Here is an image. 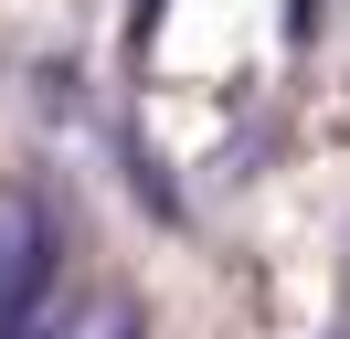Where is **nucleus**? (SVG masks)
Here are the masks:
<instances>
[{
    "label": "nucleus",
    "mask_w": 350,
    "mask_h": 339,
    "mask_svg": "<svg viewBox=\"0 0 350 339\" xmlns=\"http://www.w3.org/2000/svg\"><path fill=\"white\" fill-rule=\"evenodd\" d=\"M43 275H53V223H43L32 191L0 180V329H22L43 308Z\"/></svg>",
    "instance_id": "f257e3e1"
},
{
    "label": "nucleus",
    "mask_w": 350,
    "mask_h": 339,
    "mask_svg": "<svg viewBox=\"0 0 350 339\" xmlns=\"http://www.w3.org/2000/svg\"><path fill=\"white\" fill-rule=\"evenodd\" d=\"M11 339H138V308H128V297H107V286H96V297H64V308L22 318Z\"/></svg>",
    "instance_id": "f03ea898"
},
{
    "label": "nucleus",
    "mask_w": 350,
    "mask_h": 339,
    "mask_svg": "<svg viewBox=\"0 0 350 339\" xmlns=\"http://www.w3.org/2000/svg\"><path fill=\"white\" fill-rule=\"evenodd\" d=\"M0 339H11V329H0Z\"/></svg>",
    "instance_id": "7ed1b4c3"
}]
</instances>
